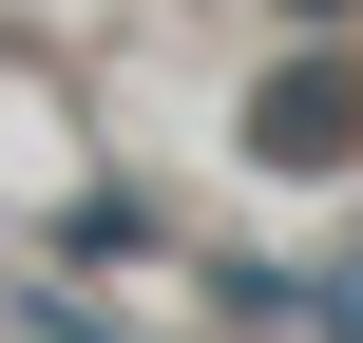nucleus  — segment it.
I'll use <instances>...</instances> for the list:
<instances>
[{"instance_id":"f257e3e1","label":"nucleus","mask_w":363,"mask_h":343,"mask_svg":"<svg viewBox=\"0 0 363 343\" xmlns=\"http://www.w3.org/2000/svg\"><path fill=\"white\" fill-rule=\"evenodd\" d=\"M345 115H363L345 76H268V95H249V153H287V172H345V153H363Z\"/></svg>"}]
</instances>
